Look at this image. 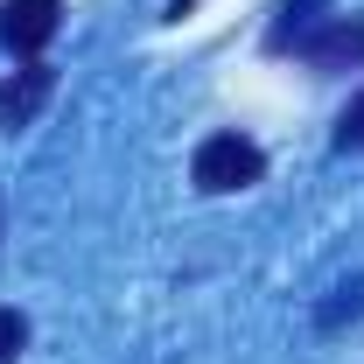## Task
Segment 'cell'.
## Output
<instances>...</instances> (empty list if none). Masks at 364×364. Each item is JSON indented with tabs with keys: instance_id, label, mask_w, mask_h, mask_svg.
Segmentation results:
<instances>
[{
	"instance_id": "5",
	"label": "cell",
	"mask_w": 364,
	"mask_h": 364,
	"mask_svg": "<svg viewBox=\"0 0 364 364\" xmlns=\"http://www.w3.org/2000/svg\"><path fill=\"white\" fill-rule=\"evenodd\" d=\"M322 21H329V0H280L267 21V49L287 56V49H301V36H316Z\"/></svg>"
},
{
	"instance_id": "6",
	"label": "cell",
	"mask_w": 364,
	"mask_h": 364,
	"mask_svg": "<svg viewBox=\"0 0 364 364\" xmlns=\"http://www.w3.org/2000/svg\"><path fill=\"white\" fill-rule=\"evenodd\" d=\"M329 140H336V154H364V91L336 112V134H329Z\"/></svg>"
},
{
	"instance_id": "4",
	"label": "cell",
	"mask_w": 364,
	"mask_h": 364,
	"mask_svg": "<svg viewBox=\"0 0 364 364\" xmlns=\"http://www.w3.org/2000/svg\"><path fill=\"white\" fill-rule=\"evenodd\" d=\"M49 98H56V63H21V70H7L0 77V134H21L36 112H43Z\"/></svg>"
},
{
	"instance_id": "8",
	"label": "cell",
	"mask_w": 364,
	"mask_h": 364,
	"mask_svg": "<svg viewBox=\"0 0 364 364\" xmlns=\"http://www.w3.org/2000/svg\"><path fill=\"white\" fill-rule=\"evenodd\" d=\"M182 14H196V0H168V21H182Z\"/></svg>"
},
{
	"instance_id": "2",
	"label": "cell",
	"mask_w": 364,
	"mask_h": 364,
	"mask_svg": "<svg viewBox=\"0 0 364 364\" xmlns=\"http://www.w3.org/2000/svg\"><path fill=\"white\" fill-rule=\"evenodd\" d=\"M63 28V0H0V49L36 63Z\"/></svg>"
},
{
	"instance_id": "7",
	"label": "cell",
	"mask_w": 364,
	"mask_h": 364,
	"mask_svg": "<svg viewBox=\"0 0 364 364\" xmlns=\"http://www.w3.org/2000/svg\"><path fill=\"white\" fill-rule=\"evenodd\" d=\"M21 350H28V316L0 309V364H21Z\"/></svg>"
},
{
	"instance_id": "3",
	"label": "cell",
	"mask_w": 364,
	"mask_h": 364,
	"mask_svg": "<svg viewBox=\"0 0 364 364\" xmlns=\"http://www.w3.org/2000/svg\"><path fill=\"white\" fill-rule=\"evenodd\" d=\"M309 70H322V77H336V70H358L364 63V14H329L316 36H301V49H294Z\"/></svg>"
},
{
	"instance_id": "1",
	"label": "cell",
	"mask_w": 364,
	"mask_h": 364,
	"mask_svg": "<svg viewBox=\"0 0 364 364\" xmlns=\"http://www.w3.org/2000/svg\"><path fill=\"white\" fill-rule=\"evenodd\" d=\"M189 182H196L203 196L252 189V182H267V147H259L252 134H238V127H218V134L196 140V154H189Z\"/></svg>"
}]
</instances>
